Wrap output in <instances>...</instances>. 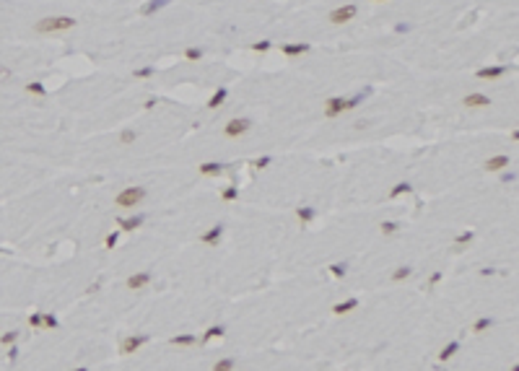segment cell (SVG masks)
I'll return each mask as SVG.
<instances>
[{"label": "cell", "instance_id": "6da1fadb", "mask_svg": "<svg viewBox=\"0 0 519 371\" xmlns=\"http://www.w3.org/2000/svg\"><path fill=\"white\" fill-rule=\"evenodd\" d=\"M78 21L73 16H44L34 24V31L37 34H60V31H71L76 29Z\"/></svg>", "mask_w": 519, "mask_h": 371}, {"label": "cell", "instance_id": "7a4b0ae2", "mask_svg": "<svg viewBox=\"0 0 519 371\" xmlns=\"http://www.w3.org/2000/svg\"><path fill=\"white\" fill-rule=\"evenodd\" d=\"M146 198H148V190L141 187V184H135V187H125V190L117 195L115 205H117V208H138Z\"/></svg>", "mask_w": 519, "mask_h": 371}, {"label": "cell", "instance_id": "3957f363", "mask_svg": "<svg viewBox=\"0 0 519 371\" xmlns=\"http://www.w3.org/2000/svg\"><path fill=\"white\" fill-rule=\"evenodd\" d=\"M356 16H358V6H356V3H345V6L332 8L330 16H327V21H330V24H335V26H343V24H348V21H353Z\"/></svg>", "mask_w": 519, "mask_h": 371}, {"label": "cell", "instance_id": "277c9868", "mask_svg": "<svg viewBox=\"0 0 519 371\" xmlns=\"http://www.w3.org/2000/svg\"><path fill=\"white\" fill-rule=\"evenodd\" d=\"M151 343V335L141 332V335H127L120 340V356H132V353H138L143 345Z\"/></svg>", "mask_w": 519, "mask_h": 371}, {"label": "cell", "instance_id": "5b68a950", "mask_svg": "<svg viewBox=\"0 0 519 371\" xmlns=\"http://www.w3.org/2000/svg\"><path fill=\"white\" fill-rule=\"evenodd\" d=\"M252 130V120L250 117H234V120H229L226 125H223V135L226 138H241V135H247Z\"/></svg>", "mask_w": 519, "mask_h": 371}, {"label": "cell", "instance_id": "8992f818", "mask_svg": "<svg viewBox=\"0 0 519 371\" xmlns=\"http://www.w3.org/2000/svg\"><path fill=\"white\" fill-rule=\"evenodd\" d=\"M151 280H153V273H151V270H138V273H132V275L125 280V286H127L130 291H143Z\"/></svg>", "mask_w": 519, "mask_h": 371}, {"label": "cell", "instance_id": "52a82bcc", "mask_svg": "<svg viewBox=\"0 0 519 371\" xmlns=\"http://www.w3.org/2000/svg\"><path fill=\"white\" fill-rule=\"evenodd\" d=\"M322 112H325L327 120L340 117V115L345 112V99H343V96H330V99L325 101V106H322Z\"/></svg>", "mask_w": 519, "mask_h": 371}, {"label": "cell", "instance_id": "ba28073f", "mask_svg": "<svg viewBox=\"0 0 519 371\" xmlns=\"http://www.w3.org/2000/svg\"><path fill=\"white\" fill-rule=\"evenodd\" d=\"M509 73V68L506 65H486V68H478V78L480 81H496V78H501V76H506Z\"/></svg>", "mask_w": 519, "mask_h": 371}, {"label": "cell", "instance_id": "9c48e42d", "mask_svg": "<svg viewBox=\"0 0 519 371\" xmlns=\"http://www.w3.org/2000/svg\"><path fill=\"white\" fill-rule=\"evenodd\" d=\"M506 166H511V159L504 156V154L491 156V159H486V164H483L486 171H506Z\"/></svg>", "mask_w": 519, "mask_h": 371}, {"label": "cell", "instance_id": "30bf717a", "mask_svg": "<svg viewBox=\"0 0 519 371\" xmlns=\"http://www.w3.org/2000/svg\"><path fill=\"white\" fill-rule=\"evenodd\" d=\"M146 224V215L138 213V215H127V218H117V226L122 231H135V229H141Z\"/></svg>", "mask_w": 519, "mask_h": 371}, {"label": "cell", "instance_id": "8fae6325", "mask_svg": "<svg viewBox=\"0 0 519 371\" xmlns=\"http://www.w3.org/2000/svg\"><path fill=\"white\" fill-rule=\"evenodd\" d=\"M312 50V45L309 42H291V45H283L281 47V52L286 55V57H296V55H306Z\"/></svg>", "mask_w": 519, "mask_h": 371}, {"label": "cell", "instance_id": "7c38bea8", "mask_svg": "<svg viewBox=\"0 0 519 371\" xmlns=\"http://www.w3.org/2000/svg\"><path fill=\"white\" fill-rule=\"evenodd\" d=\"M221 236H223V224H216V226H211L205 234H200V242L208 244V247H213V244L221 242Z\"/></svg>", "mask_w": 519, "mask_h": 371}, {"label": "cell", "instance_id": "4fadbf2b", "mask_svg": "<svg viewBox=\"0 0 519 371\" xmlns=\"http://www.w3.org/2000/svg\"><path fill=\"white\" fill-rule=\"evenodd\" d=\"M462 104L465 106H470V109H483V106H488L491 104V96H486V94H467L465 99H462Z\"/></svg>", "mask_w": 519, "mask_h": 371}, {"label": "cell", "instance_id": "5bb4252c", "mask_svg": "<svg viewBox=\"0 0 519 371\" xmlns=\"http://www.w3.org/2000/svg\"><path fill=\"white\" fill-rule=\"evenodd\" d=\"M197 171L202 174V177H221V174H223V164H218V161H205V164L197 166Z\"/></svg>", "mask_w": 519, "mask_h": 371}, {"label": "cell", "instance_id": "9a60e30c", "mask_svg": "<svg viewBox=\"0 0 519 371\" xmlns=\"http://www.w3.org/2000/svg\"><path fill=\"white\" fill-rule=\"evenodd\" d=\"M358 307H361V301L353 296V299H345V301H340V304H335V307H332V314L340 317V314H348V312H353V309H358Z\"/></svg>", "mask_w": 519, "mask_h": 371}, {"label": "cell", "instance_id": "2e32d148", "mask_svg": "<svg viewBox=\"0 0 519 371\" xmlns=\"http://www.w3.org/2000/svg\"><path fill=\"white\" fill-rule=\"evenodd\" d=\"M226 335V324H211L205 332H202V338H200V343H211V340H216V338H223Z\"/></svg>", "mask_w": 519, "mask_h": 371}, {"label": "cell", "instance_id": "e0dca14e", "mask_svg": "<svg viewBox=\"0 0 519 371\" xmlns=\"http://www.w3.org/2000/svg\"><path fill=\"white\" fill-rule=\"evenodd\" d=\"M296 218L301 221V226H306V224H312L314 218H317V208H314V205H301V208H296Z\"/></svg>", "mask_w": 519, "mask_h": 371}, {"label": "cell", "instance_id": "ac0fdd59", "mask_svg": "<svg viewBox=\"0 0 519 371\" xmlns=\"http://www.w3.org/2000/svg\"><path fill=\"white\" fill-rule=\"evenodd\" d=\"M169 3H171V0H148V3L141 8V13L143 16H153V13H159L161 8H166Z\"/></svg>", "mask_w": 519, "mask_h": 371}, {"label": "cell", "instance_id": "d6986e66", "mask_svg": "<svg viewBox=\"0 0 519 371\" xmlns=\"http://www.w3.org/2000/svg\"><path fill=\"white\" fill-rule=\"evenodd\" d=\"M460 348H462V343H460V340H452V343H446V345L441 348V351H439V361H441V363H444V361H449V358H452V356H455V353L460 351Z\"/></svg>", "mask_w": 519, "mask_h": 371}, {"label": "cell", "instance_id": "ffe728a7", "mask_svg": "<svg viewBox=\"0 0 519 371\" xmlns=\"http://www.w3.org/2000/svg\"><path fill=\"white\" fill-rule=\"evenodd\" d=\"M226 96H229V89H223V86H221L218 91H213V96L208 99V104H205V106H208V109H218L223 101H226Z\"/></svg>", "mask_w": 519, "mask_h": 371}, {"label": "cell", "instance_id": "44dd1931", "mask_svg": "<svg viewBox=\"0 0 519 371\" xmlns=\"http://www.w3.org/2000/svg\"><path fill=\"white\" fill-rule=\"evenodd\" d=\"M171 345H179V348H187V345H195L197 343V335L195 332H185V335H174L171 340H169Z\"/></svg>", "mask_w": 519, "mask_h": 371}, {"label": "cell", "instance_id": "7402d4cb", "mask_svg": "<svg viewBox=\"0 0 519 371\" xmlns=\"http://www.w3.org/2000/svg\"><path fill=\"white\" fill-rule=\"evenodd\" d=\"M410 275H413V268H408V265H402V268H395V270H392L390 280H392V283H402V280H408Z\"/></svg>", "mask_w": 519, "mask_h": 371}, {"label": "cell", "instance_id": "603a6c76", "mask_svg": "<svg viewBox=\"0 0 519 371\" xmlns=\"http://www.w3.org/2000/svg\"><path fill=\"white\" fill-rule=\"evenodd\" d=\"M408 192H413V184H410V182H397V184L390 190V200H397L400 195H408Z\"/></svg>", "mask_w": 519, "mask_h": 371}, {"label": "cell", "instance_id": "cb8c5ba5", "mask_svg": "<svg viewBox=\"0 0 519 371\" xmlns=\"http://www.w3.org/2000/svg\"><path fill=\"white\" fill-rule=\"evenodd\" d=\"M57 327H60V319L52 312H42V330H57Z\"/></svg>", "mask_w": 519, "mask_h": 371}, {"label": "cell", "instance_id": "d4e9b609", "mask_svg": "<svg viewBox=\"0 0 519 371\" xmlns=\"http://www.w3.org/2000/svg\"><path fill=\"white\" fill-rule=\"evenodd\" d=\"M234 368H236V358H231V356L218 358V361L213 363V371H234Z\"/></svg>", "mask_w": 519, "mask_h": 371}, {"label": "cell", "instance_id": "484cf974", "mask_svg": "<svg viewBox=\"0 0 519 371\" xmlns=\"http://www.w3.org/2000/svg\"><path fill=\"white\" fill-rule=\"evenodd\" d=\"M135 140H138V133H135L132 127H125L122 133H120V138H117V143H120V145H132Z\"/></svg>", "mask_w": 519, "mask_h": 371}, {"label": "cell", "instance_id": "4316f807", "mask_svg": "<svg viewBox=\"0 0 519 371\" xmlns=\"http://www.w3.org/2000/svg\"><path fill=\"white\" fill-rule=\"evenodd\" d=\"M26 94H34V96H47V86L42 81H31L26 83Z\"/></svg>", "mask_w": 519, "mask_h": 371}, {"label": "cell", "instance_id": "83f0119b", "mask_svg": "<svg viewBox=\"0 0 519 371\" xmlns=\"http://www.w3.org/2000/svg\"><path fill=\"white\" fill-rule=\"evenodd\" d=\"M488 327H493V319H491V317H480L475 324H472V330H470V332L480 335V332H486V330H488Z\"/></svg>", "mask_w": 519, "mask_h": 371}, {"label": "cell", "instance_id": "f1b7e54d", "mask_svg": "<svg viewBox=\"0 0 519 371\" xmlns=\"http://www.w3.org/2000/svg\"><path fill=\"white\" fill-rule=\"evenodd\" d=\"M472 239H475V234H472V231H462V234H457V239H455V249L460 252L465 244H470V242H472Z\"/></svg>", "mask_w": 519, "mask_h": 371}, {"label": "cell", "instance_id": "f546056e", "mask_svg": "<svg viewBox=\"0 0 519 371\" xmlns=\"http://www.w3.org/2000/svg\"><path fill=\"white\" fill-rule=\"evenodd\" d=\"M379 229H382V234H385V236H392V234H397L402 226H400V221H385Z\"/></svg>", "mask_w": 519, "mask_h": 371}, {"label": "cell", "instance_id": "4dcf8cb0", "mask_svg": "<svg viewBox=\"0 0 519 371\" xmlns=\"http://www.w3.org/2000/svg\"><path fill=\"white\" fill-rule=\"evenodd\" d=\"M239 198V187L236 184H229L226 190L221 192V200H226V203H231V200H236Z\"/></svg>", "mask_w": 519, "mask_h": 371}, {"label": "cell", "instance_id": "1f68e13d", "mask_svg": "<svg viewBox=\"0 0 519 371\" xmlns=\"http://www.w3.org/2000/svg\"><path fill=\"white\" fill-rule=\"evenodd\" d=\"M18 330H8V332H3L0 335V345H16V340H18Z\"/></svg>", "mask_w": 519, "mask_h": 371}, {"label": "cell", "instance_id": "d6a6232c", "mask_svg": "<svg viewBox=\"0 0 519 371\" xmlns=\"http://www.w3.org/2000/svg\"><path fill=\"white\" fill-rule=\"evenodd\" d=\"M330 273H332L335 278H343V275L348 273V265H345V263H332V265H330Z\"/></svg>", "mask_w": 519, "mask_h": 371}, {"label": "cell", "instance_id": "836d02e7", "mask_svg": "<svg viewBox=\"0 0 519 371\" xmlns=\"http://www.w3.org/2000/svg\"><path fill=\"white\" fill-rule=\"evenodd\" d=\"M200 57H202V50H200V47H187V50H185V60L197 62Z\"/></svg>", "mask_w": 519, "mask_h": 371}, {"label": "cell", "instance_id": "e575fe53", "mask_svg": "<svg viewBox=\"0 0 519 371\" xmlns=\"http://www.w3.org/2000/svg\"><path fill=\"white\" fill-rule=\"evenodd\" d=\"M153 73H156V68H153V65H146V68H138V70H132V76H135V78H151Z\"/></svg>", "mask_w": 519, "mask_h": 371}, {"label": "cell", "instance_id": "d590c367", "mask_svg": "<svg viewBox=\"0 0 519 371\" xmlns=\"http://www.w3.org/2000/svg\"><path fill=\"white\" fill-rule=\"evenodd\" d=\"M29 327H31V330H42V312H31L29 314Z\"/></svg>", "mask_w": 519, "mask_h": 371}, {"label": "cell", "instance_id": "8d00e7d4", "mask_svg": "<svg viewBox=\"0 0 519 371\" xmlns=\"http://www.w3.org/2000/svg\"><path fill=\"white\" fill-rule=\"evenodd\" d=\"M117 242H120V231H112V234L104 239V247H107V249H115Z\"/></svg>", "mask_w": 519, "mask_h": 371}, {"label": "cell", "instance_id": "74e56055", "mask_svg": "<svg viewBox=\"0 0 519 371\" xmlns=\"http://www.w3.org/2000/svg\"><path fill=\"white\" fill-rule=\"evenodd\" d=\"M270 47H273V42H270V39H262V42H255V45H252V52H267Z\"/></svg>", "mask_w": 519, "mask_h": 371}, {"label": "cell", "instance_id": "f35d334b", "mask_svg": "<svg viewBox=\"0 0 519 371\" xmlns=\"http://www.w3.org/2000/svg\"><path fill=\"white\" fill-rule=\"evenodd\" d=\"M270 164H273V156H260V159H255V161H252V166H255V169H267Z\"/></svg>", "mask_w": 519, "mask_h": 371}, {"label": "cell", "instance_id": "ab89813d", "mask_svg": "<svg viewBox=\"0 0 519 371\" xmlns=\"http://www.w3.org/2000/svg\"><path fill=\"white\" fill-rule=\"evenodd\" d=\"M11 78H13V70L8 68V65L0 62V83H6V81H11Z\"/></svg>", "mask_w": 519, "mask_h": 371}, {"label": "cell", "instance_id": "60d3db41", "mask_svg": "<svg viewBox=\"0 0 519 371\" xmlns=\"http://www.w3.org/2000/svg\"><path fill=\"white\" fill-rule=\"evenodd\" d=\"M18 353H21L18 348H16V345H11V351H8V363H11V366L18 361Z\"/></svg>", "mask_w": 519, "mask_h": 371}, {"label": "cell", "instance_id": "b9f144b4", "mask_svg": "<svg viewBox=\"0 0 519 371\" xmlns=\"http://www.w3.org/2000/svg\"><path fill=\"white\" fill-rule=\"evenodd\" d=\"M439 280H441V273L436 270V273H431V278H428V286H431V288H434V286H436V283H439Z\"/></svg>", "mask_w": 519, "mask_h": 371}, {"label": "cell", "instance_id": "7bdbcfd3", "mask_svg": "<svg viewBox=\"0 0 519 371\" xmlns=\"http://www.w3.org/2000/svg\"><path fill=\"white\" fill-rule=\"evenodd\" d=\"M516 179V174L514 171H501V182H514Z\"/></svg>", "mask_w": 519, "mask_h": 371}, {"label": "cell", "instance_id": "ee69618b", "mask_svg": "<svg viewBox=\"0 0 519 371\" xmlns=\"http://www.w3.org/2000/svg\"><path fill=\"white\" fill-rule=\"evenodd\" d=\"M395 31H397V34H408V31H410V24H397Z\"/></svg>", "mask_w": 519, "mask_h": 371}, {"label": "cell", "instance_id": "f6af8a7d", "mask_svg": "<svg viewBox=\"0 0 519 371\" xmlns=\"http://www.w3.org/2000/svg\"><path fill=\"white\" fill-rule=\"evenodd\" d=\"M366 127H369L366 120H358V122H356V130H366Z\"/></svg>", "mask_w": 519, "mask_h": 371}, {"label": "cell", "instance_id": "bcb514c9", "mask_svg": "<svg viewBox=\"0 0 519 371\" xmlns=\"http://www.w3.org/2000/svg\"><path fill=\"white\" fill-rule=\"evenodd\" d=\"M71 371H88V366H76V368H71Z\"/></svg>", "mask_w": 519, "mask_h": 371}, {"label": "cell", "instance_id": "7dc6e473", "mask_svg": "<svg viewBox=\"0 0 519 371\" xmlns=\"http://www.w3.org/2000/svg\"><path fill=\"white\" fill-rule=\"evenodd\" d=\"M374 3H385V0H374Z\"/></svg>", "mask_w": 519, "mask_h": 371}, {"label": "cell", "instance_id": "c3c4849f", "mask_svg": "<svg viewBox=\"0 0 519 371\" xmlns=\"http://www.w3.org/2000/svg\"><path fill=\"white\" fill-rule=\"evenodd\" d=\"M234 371H236V368H234Z\"/></svg>", "mask_w": 519, "mask_h": 371}]
</instances>
